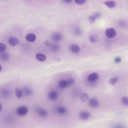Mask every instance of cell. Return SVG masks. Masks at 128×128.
I'll list each match as a JSON object with an SVG mask.
<instances>
[{"mask_svg": "<svg viewBox=\"0 0 128 128\" xmlns=\"http://www.w3.org/2000/svg\"><path fill=\"white\" fill-rule=\"evenodd\" d=\"M29 109L26 106H21L17 108L16 113L17 115L20 117L25 116L28 113Z\"/></svg>", "mask_w": 128, "mask_h": 128, "instance_id": "cell-1", "label": "cell"}, {"mask_svg": "<svg viewBox=\"0 0 128 128\" xmlns=\"http://www.w3.org/2000/svg\"><path fill=\"white\" fill-rule=\"evenodd\" d=\"M106 36L109 38H112L116 36L117 32L115 29L113 28H109L105 30Z\"/></svg>", "mask_w": 128, "mask_h": 128, "instance_id": "cell-2", "label": "cell"}, {"mask_svg": "<svg viewBox=\"0 0 128 128\" xmlns=\"http://www.w3.org/2000/svg\"><path fill=\"white\" fill-rule=\"evenodd\" d=\"M99 78V76L97 73H91L88 76L87 79L88 81L91 82H94L96 81Z\"/></svg>", "mask_w": 128, "mask_h": 128, "instance_id": "cell-3", "label": "cell"}, {"mask_svg": "<svg viewBox=\"0 0 128 128\" xmlns=\"http://www.w3.org/2000/svg\"><path fill=\"white\" fill-rule=\"evenodd\" d=\"M8 42L10 45L12 46H15L18 45L20 43L19 39L14 37H12L9 38Z\"/></svg>", "mask_w": 128, "mask_h": 128, "instance_id": "cell-4", "label": "cell"}, {"mask_svg": "<svg viewBox=\"0 0 128 128\" xmlns=\"http://www.w3.org/2000/svg\"><path fill=\"white\" fill-rule=\"evenodd\" d=\"M88 104L91 108H97L99 106V101L95 98H91L88 101Z\"/></svg>", "mask_w": 128, "mask_h": 128, "instance_id": "cell-5", "label": "cell"}, {"mask_svg": "<svg viewBox=\"0 0 128 128\" xmlns=\"http://www.w3.org/2000/svg\"><path fill=\"white\" fill-rule=\"evenodd\" d=\"M48 99L51 101H54L57 99L58 97V94L56 91H50L48 95Z\"/></svg>", "mask_w": 128, "mask_h": 128, "instance_id": "cell-6", "label": "cell"}, {"mask_svg": "<svg viewBox=\"0 0 128 128\" xmlns=\"http://www.w3.org/2000/svg\"><path fill=\"white\" fill-rule=\"evenodd\" d=\"M70 51L73 54H78L80 51V48L78 46L75 45H73L69 47Z\"/></svg>", "mask_w": 128, "mask_h": 128, "instance_id": "cell-7", "label": "cell"}, {"mask_svg": "<svg viewBox=\"0 0 128 128\" xmlns=\"http://www.w3.org/2000/svg\"><path fill=\"white\" fill-rule=\"evenodd\" d=\"M37 113L39 116L42 117H45L48 115V112L47 111L44 109L41 108H37L36 109Z\"/></svg>", "mask_w": 128, "mask_h": 128, "instance_id": "cell-8", "label": "cell"}, {"mask_svg": "<svg viewBox=\"0 0 128 128\" xmlns=\"http://www.w3.org/2000/svg\"><path fill=\"white\" fill-rule=\"evenodd\" d=\"M56 112L60 115H64L68 112V110L65 107H58L56 109Z\"/></svg>", "mask_w": 128, "mask_h": 128, "instance_id": "cell-9", "label": "cell"}, {"mask_svg": "<svg viewBox=\"0 0 128 128\" xmlns=\"http://www.w3.org/2000/svg\"><path fill=\"white\" fill-rule=\"evenodd\" d=\"M79 117L83 120L88 119L90 117V114L88 112L86 111H82L79 115Z\"/></svg>", "mask_w": 128, "mask_h": 128, "instance_id": "cell-10", "label": "cell"}, {"mask_svg": "<svg viewBox=\"0 0 128 128\" xmlns=\"http://www.w3.org/2000/svg\"><path fill=\"white\" fill-rule=\"evenodd\" d=\"M36 36L34 34L32 33L28 34L26 36V40L30 42H33L35 41L36 39Z\"/></svg>", "mask_w": 128, "mask_h": 128, "instance_id": "cell-11", "label": "cell"}, {"mask_svg": "<svg viewBox=\"0 0 128 128\" xmlns=\"http://www.w3.org/2000/svg\"><path fill=\"white\" fill-rule=\"evenodd\" d=\"M58 86L61 89H65L68 86L67 81L61 80L58 82Z\"/></svg>", "mask_w": 128, "mask_h": 128, "instance_id": "cell-12", "label": "cell"}, {"mask_svg": "<svg viewBox=\"0 0 128 128\" xmlns=\"http://www.w3.org/2000/svg\"><path fill=\"white\" fill-rule=\"evenodd\" d=\"M62 36L59 33H54L52 36V39L54 41H59L62 39Z\"/></svg>", "mask_w": 128, "mask_h": 128, "instance_id": "cell-13", "label": "cell"}, {"mask_svg": "<svg viewBox=\"0 0 128 128\" xmlns=\"http://www.w3.org/2000/svg\"><path fill=\"white\" fill-rule=\"evenodd\" d=\"M9 59V55L7 53L2 52L0 53V59L2 61H8Z\"/></svg>", "mask_w": 128, "mask_h": 128, "instance_id": "cell-14", "label": "cell"}, {"mask_svg": "<svg viewBox=\"0 0 128 128\" xmlns=\"http://www.w3.org/2000/svg\"><path fill=\"white\" fill-rule=\"evenodd\" d=\"M104 4L109 8L112 9L115 7L116 5V3L113 0H107L104 2Z\"/></svg>", "mask_w": 128, "mask_h": 128, "instance_id": "cell-15", "label": "cell"}, {"mask_svg": "<svg viewBox=\"0 0 128 128\" xmlns=\"http://www.w3.org/2000/svg\"><path fill=\"white\" fill-rule=\"evenodd\" d=\"M36 59L39 61L43 62L47 59V57L44 54H38L36 55Z\"/></svg>", "mask_w": 128, "mask_h": 128, "instance_id": "cell-16", "label": "cell"}, {"mask_svg": "<svg viewBox=\"0 0 128 128\" xmlns=\"http://www.w3.org/2000/svg\"><path fill=\"white\" fill-rule=\"evenodd\" d=\"M15 94L17 98L20 99L23 95V91L20 88L17 87L15 90Z\"/></svg>", "mask_w": 128, "mask_h": 128, "instance_id": "cell-17", "label": "cell"}, {"mask_svg": "<svg viewBox=\"0 0 128 128\" xmlns=\"http://www.w3.org/2000/svg\"><path fill=\"white\" fill-rule=\"evenodd\" d=\"M89 95L85 92L82 94L80 95V99L82 102H85L88 100L89 99Z\"/></svg>", "mask_w": 128, "mask_h": 128, "instance_id": "cell-18", "label": "cell"}, {"mask_svg": "<svg viewBox=\"0 0 128 128\" xmlns=\"http://www.w3.org/2000/svg\"><path fill=\"white\" fill-rule=\"evenodd\" d=\"M100 16V15L99 13H96L94 15L90 17L89 18V20L91 23L94 22L95 20H96L97 18H99Z\"/></svg>", "mask_w": 128, "mask_h": 128, "instance_id": "cell-19", "label": "cell"}, {"mask_svg": "<svg viewBox=\"0 0 128 128\" xmlns=\"http://www.w3.org/2000/svg\"><path fill=\"white\" fill-rule=\"evenodd\" d=\"M90 39L92 43H96L98 41V37L95 35H91L90 36Z\"/></svg>", "mask_w": 128, "mask_h": 128, "instance_id": "cell-20", "label": "cell"}, {"mask_svg": "<svg viewBox=\"0 0 128 128\" xmlns=\"http://www.w3.org/2000/svg\"><path fill=\"white\" fill-rule=\"evenodd\" d=\"M23 91L25 94L27 96L31 95L32 94V90L29 89V88H25L23 89Z\"/></svg>", "mask_w": 128, "mask_h": 128, "instance_id": "cell-21", "label": "cell"}, {"mask_svg": "<svg viewBox=\"0 0 128 128\" xmlns=\"http://www.w3.org/2000/svg\"><path fill=\"white\" fill-rule=\"evenodd\" d=\"M118 80L119 79L117 77H113L110 80H109V83L112 85H115V84L117 83Z\"/></svg>", "mask_w": 128, "mask_h": 128, "instance_id": "cell-22", "label": "cell"}, {"mask_svg": "<svg viewBox=\"0 0 128 128\" xmlns=\"http://www.w3.org/2000/svg\"><path fill=\"white\" fill-rule=\"evenodd\" d=\"M6 49V46L4 44L0 43V53L5 52Z\"/></svg>", "mask_w": 128, "mask_h": 128, "instance_id": "cell-23", "label": "cell"}, {"mask_svg": "<svg viewBox=\"0 0 128 128\" xmlns=\"http://www.w3.org/2000/svg\"><path fill=\"white\" fill-rule=\"evenodd\" d=\"M68 86H71L74 84L75 82L74 79L73 78H70L67 81Z\"/></svg>", "mask_w": 128, "mask_h": 128, "instance_id": "cell-24", "label": "cell"}, {"mask_svg": "<svg viewBox=\"0 0 128 128\" xmlns=\"http://www.w3.org/2000/svg\"><path fill=\"white\" fill-rule=\"evenodd\" d=\"M121 101L123 104L126 106H128V97H124L121 99Z\"/></svg>", "mask_w": 128, "mask_h": 128, "instance_id": "cell-25", "label": "cell"}, {"mask_svg": "<svg viewBox=\"0 0 128 128\" xmlns=\"http://www.w3.org/2000/svg\"><path fill=\"white\" fill-rule=\"evenodd\" d=\"M86 0H75V3L78 5H82L85 2Z\"/></svg>", "mask_w": 128, "mask_h": 128, "instance_id": "cell-26", "label": "cell"}, {"mask_svg": "<svg viewBox=\"0 0 128 128\" xmlns=\"http://www.w3.org/2000/svg\"><path fill=\"white\" fill-rule=\"evenodd\" d=\"M51 48L52 51H57L59 49V46H58V45H54Z\"/></svg>", "mask_w": 128, "mask_h": 128, "instance_id": "cell-27", "label": "cell"}, {"mask_svg": "<svg viewBox=\"0 0 128 128\" xmlns=\"http://www.w3.org/2000/svg\"><path fill=\"white\" fill-rule=\"evenodd\" d=\"M121 61V59L120 57H118L115 58L114 59V61L115 62V63H120Z\"/></svg>", "mask_w": 128, "mask_h": 128, "instance_id": "cell-28", "label": "cell"}, {"mask_svg": "<svg viewBox=\"0 0 128 128\" xmlns=\"http://www.w3.org/2000/svg\"><path fill=\"white\" fill-rule=\"evenodd\" d=\"M64 2L66 3H70L72 2L73 0H62Z\"/></svg>", "mask_w": 128, "mask_h": 128, "instance_id": "cell-29", "label": "cell"}, {"mask_svg": "<svg viewBox=\"0 0 128 128\" xmlns=\"http://www.w3.org/2000/svg\"><path fill=\"white\" fill-rule=\"evenodd\" d=\"M2 104L0 103V112L2 111Z\"/></svg>", "mask_w": 128, "mask_h": 128, "instance_id": "cell-30", "label": "cell"}, {"mask_svg": "<svg viewBox=\"0 0 128 128\" xmlns=\"http://www.w3.org/2000/svg\"><path fill=\"white\" fill-rule=\"evenodd\" d=\"M2 67H1V66L0 65V72L2 71Z\"/></svg>", "mask_w": 128, "mask_h": 128, "instance_id": "cell-31", "label": "cell"}]
</instances>
